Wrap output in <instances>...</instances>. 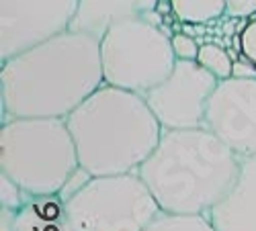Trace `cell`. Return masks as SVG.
<instances>
[{"instance_id": "4fadbf2b", "label": "cell", "mask_w": 256, "mask_h": 231, "mask_svg": "<svg viewBox=\"0 0 256 231\" xmlns=\"http://www.w3.org/2000/svg\"><path fill=\"white\" fill-rule=\"evenodd\" d=\"M172 14L184 25H205L226 14V0H170Z\"/></svg>"}, {"instance_id": "8992f818", "label": "cell", "mask_w": 256, "mask_h": 231, "mask_svg": "<svg viewBox=\"0 0 256 231\" xmlns=\"http://www.w3.org/2000/svg\"><path fill=\"white\" fill-rule=\"evenodd\" d=\"M64 207L76 231H144L160 213L138 172L94 176Z\"/></svg>"}, {"instance_id": "8fae6325", "label": "cell", "mask_w": 256, "mask_h": 231, "mask_svg": "<svg viewBox=\"0 0 256 231\" xmlns=\"http://www.w3.org/2000/svg\"><path fill=\"white\" fill-rule=\"evenodd\" d=\"M158 2L160 0H80L70 31L88 33L96 39H102L115 20L142 16L156 10Z\"/></svg>"}, {"instance_id": "ba28073f", "label": "cell", "mask_w": 256, "mask_h": 231, "mask_svg": "<svg viewBox=\"0 0 256 231\" xmlns=\"http://www.w3.org/2000/svg\"><path fill=\"white\" fill-rule=\"evenodd\" d=\"M80 0H0V61L70 31Z\"/></svg>"}, {"instance_id": "7a4b0ae2", "label": "cell", "mask_w": 256, "mask_h": 231, "mask_svg": "<svg viewBox=\"0 0 256 231\" xmlns=\"http://www.w3.org/2000/svg\"><path fill=\"white\" fill-rule=\"evenodd\" d=\"M242 158L209 129H164L138 174L160 211L209 215L236 186Z\"/></svg>"}, {"instance_id": "6da1fadb", "label": "cell", "mask_w": 256, "mask_h": 231, "mask_svg": "<svg viewBox=\"0 0 256 231\" xmlns=\"http://www.w3.org/2000/svg\"><path fill=\"white\" fill-rule=\"evenodd\" d=\"M102 84L100 39L66 31L2 61V115L66 119Z\"/></svg>"}, {"instance_id": "d6986e66", "label": "cell", "mask_w": 256, "mask_h": 231, "mask_svg": "<svg viewBox=\"0 0 256 231\" xmlns=\"http://www.w3.org/2000/svg\"><path fill=\"white\" fill-rule=\"evenodd\" d=\"M172 49H174L176 59L197 61V55H199L201 45H199L190 35H186V33H176V35H172Z\"/></svg>"}, {"instance_id": "30bf717a", "label": "cell", "mask_w": 256, "mask_h": 231, "mask_svg": "<svg viewBox=\"0 0 256 231\" xmlns=\"http://www.w3.org/2000/svg\"><path fill=\"white\" fill-rule=\"evenodd\" d=\"M209 219L218 231H256V156L242 158L236 186Z\"/></svg>"}, {"instance_id": "ac0fdd59", "label": "cell", "mask_w": 256, "mask_h": 231, "mask_svg": "<svg viewBox=\"0 0 256 231\" xmlns=\"http://www.w3.org/2000/svg\"><path fill=\"white\" fill-rule=\"evenodd\" d=\"M92 178H94V176H92L88 170H84L82 166H78L76 170L70 174V178L66 180V184H64V188L60 191V195H58V197H60L64 203L70 201V199H72L74 195H78V193H80L82 188L86 186V184H88Z\"/></svg>"}, {"instance_id": "2e32d148", "label": "cell", "mask_w": 256, "mask_h": 231, "mask_svg": "<svg viewBox=\"0 0 256 231\" xmlns=\"http://www.w3.org/2000/svg\"><path fill=\"white\" fill-rule=\"evenodd\" d=\"M234 45L238 49V55L256 68V18L248 20L246 27L240 33H236Z\"/></svg>"}, {"instance_id": "9c48e42d", "label": "cell", "mask_w": 256, "mask_h": 231, "mask_svg": "<svg viewBox=\"0 0 256 231\" xmlns=\"http://www.w3.org/2000/svg\"><path fill=\"white\" fill-rule=\"evenodd\" d=\"M205 129L240 158L256 156V78L218 82L205 109Z\"/></svg>"}, {"instance_id": "e0dca14e", "label": "cell", "mask_w": 256, "mask_h": 231, "mask_svg": "<svg viewBox=\"0 0 256 231\" xmlns=\"http://www.w3.org/2000/svg\"><path fill=\"white\" fill-rule=\"evenodd\" d=\"M25 201H27V195L23 188L8 176L0 174V207L8 209V211H18L25 205Z\"/></svg>"}, {"instance_id": "7c38bea8", "label": "cell", "mask_w": 256, "mask_h": 231, "mask_svg": "<svg viewBox=\"0 0 256 231\" xmlns=\"http://www.w3.org/2000/svg\"><path fill=\"white\" fill-rule=\"evenodd\" d=\"M16 231H76L66 215V207L58 195L29 197L14 213Z\"/></svg>"}, {"instance_id": "3957f363", "label": "cell", "mask_w": 256, "mask_h": 231, "mask_svg": "<svg viewBox=\"0 0 256 231\" xmlns=\"http://www.w3.org/2000/svg\"><path fill=\"white\" fill-rule=\"evenodd\" d=\"M66 125L80 166L92 176L138 172L164 131L142 94L106 82L66 117Z\"/></svg>"}, {"instance_id": "277c9868", "label": "cell", "mask_w": 256, "mask_h": 231, "mask_svg": "<svg viewBox=\"0 0 256 231\" xmlns=\"http://www.w3.org/2000/svg\"><path fill=\"white\" fill-rule=\"evenodd\" d=\"M80 166L66 119H8L0 129V174L29 197H52Z\"/></svg>"}, {"instance_id": "7402d4cb", "label": "cell", "mask_w": 256, "mask_h": 231, "mask_svg": "<svg viewBox=\"0 0 256 231\" xmlns=\"http://www.w3.org/2000/svg\"><path fill=\"white\" fill-rule=\"evenodd\" d=\"M14 213L16 211L2 209V213H0V231H16V227H14Z\"/></svg>"}, {"instance_id": "5bb4252c", "label": "cell", "mask_w": 256, "mask_h": 231, "mask_svg": "<svg viewBox=\"0 0 256 231\" xmlns=\"http://www.w3.org/2000/svg\"><path fill=\"white\" fill-rule=\"evenodd\" d=\"M144 231H218L209 215H174L160 211Z\"/></svg>"}, {"instance_id": "44dd1931", "label": "cell", "mask_w": 256, "mask_h": 231, "mask_svg": "<svg viewBox=\"0 0 256 231\" xmlns=\"http://www.w3.org/2000/svg\"><path fill=\"white\" fill-rule=\"evenodd\" d=\"M234 78H256V68L252 64H248L246 59H236L234 61V72H232Z\"/></svg>"}, {"instance_id": "603a6c76", "label": "cell", "mask_w": 256, "mask_h": 231, "mask_svg": "<svg viewBox=\"0 0 256 231\" xmlns=\"http://www.w3.org/2000/svg\"><path fill=\"white\" fill-rule=\"evenodd\" d=\"M156 10H158L160 14H168V12H172V2H170V0H160L158 6H156Z\"/></svg>"}, {"instance_id": "5b68a950", "label": "cell", "mask_w": 256, "mask_h": 231, "mask_svg": "<svg viewBox=\"0 0 256 231\" xmlns=\"http://www.w3.org/2000/svg\"><path fill=\"white\" fill-rule=\"evenodd\" d=\"M104 82L146 96L176 66L172 37L144 16L119 18L100 39Z\"/></svg>"}, {"instance_id": "52a82bcc", "label": "cell", "mask_w": 256, "mask_h": 231, "mask_svg": "<svg viewBox=\"0 0 256 231\" xmlns=\"http://www.w3.org/2000/svg\"><path fill=\"white\" fill-rule=\"evenodd\" d=\"M218 82L199 61L176 59L172 74L144 98L162 129H201L205 127L207 102Z\"/></svg>"}, {"instance_id": "9a60e30c", "label": "cell", "mask_w": 256, "mask_h": 231, "mask_svg": "<svg viewBox=\"0 0 256 231\" xmlns=\"http://www.w3.org/2000/svg\"><path fill=\"white\" fill-rule=\"evenodd\" d=\"M197 61H199V64H201L205 70H209L218 80H228V78H232L234 59H232V55H230L224 47H220V45H216V43H203L201 49H199Z\"/></svg>"}, {"instance_id": "ffe728a7", "label": "cell", "mask_w": 256, "mask_h": 231, "mask_svg": "<svg viewBox=\"0 0 256 231\" xmlns=\"http://www.w3.org/2000/svg\"><path fill=\"white\" fill-rule=\"evenodd\" d=\"M226 14L234 18H246L256 14V0H226Z\"/></svg>"}]
</instances>
